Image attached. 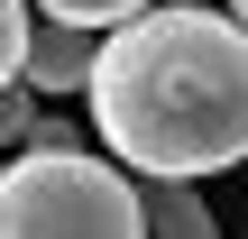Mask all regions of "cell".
I'll list each match as a JSON object with an SVG mask.
<instances>
[{"instance_id": "cell-1", "label": "cell", "mask_w": 248, "mask_h": 239, "mask_svg": "<svg viewBox=\"0 0 248 239\" xmlns=\"http://www.w3.org/2000/svg\"><path fill=\"white\" fill-rule=\"evenodd\" d=\"M92 129L138 175H230L248 166V18L147 0L138 18L101 28L92 55Z\"/></svg>"}, {"instance_id": "cell-2", "label": "cell", "mask_w": 248, "mask_h": 239, "mask_svg": "<svg viewBox=\"0 0 248 239\" xmlns=\"http://www.w3.org/2000/svg\"><path fill=\"white\" fill-rule=\"evenodd\" d=\"M138 221V166L74 147H9L0 166V239H129Z\"/></svg>"}, {"instance_id": "cell-3", "label": "cell", "mask_w": 248, "mask_h": 239, "mask_svg": "<svg viewBox=\"0 0 248 239\" xmlns=\"http://www.w3.org/2000/svg\"><path fill=\"white\" fill-rule=\"evenodd\" d=\"M92 55H101V28H83V18H46V28H28V64H18V83H37V92H83V83H92Z\"/></svg>"}, {"instance_id": "cell-4", "label": "cell", "mask_w": 248, "mask_h": 239, "mask_svg": "<svg viewBox=\"0 0 248 239\" xmlns=\"http://www.w3.org/2000/svg\"><path fill=\"white\" fill-rule=\"evenodd\" d=\"M138 221L156 239H212V203L193 193V175H138Z\"/></svg>"}, {"instance_id": "cell-5", "label": "cell", "mask_w": 248, "mask_h": 239, "mask_svg": "<svg viewBox=\"0 0 248 239\" xmlns=\"http://www.w3.org/2000/svg\"><path fill=\"white\" fill-rule=\"evenodd\" d=\"M37 138V83H0V147Z\"/></svg>"}, {"instance_id": "cell-6", "label": "cell", "mask_w": 248, "mask_h": 239, "mask_svg": "<svg viewBox=\"0 0 248 239\" xmlns=\"http://www.w3.org/2000/svg\"><path fill=\"white\" fill-rule=\"evenodd\" d=\"M147 0H37V18H83V28H120V18H138Z\"/></svg>"}, {"instance_id": "cell-7", "label": "cell", "mask_w": 248, "mask_h": 239, "mask_svg": "<svg viewBox=\"0 0 248 239\" xmlns=\"http://www.w3.org/2000/svg\"><path fill=\"white\" fill-rule=\"evenodd\" d=\"M28 64V0H0V83H18Z\"/></svg>"}, {"instance_id": "cell-8", "label": "cell", "mask_w": 248, "mask_h": 239, "mask_svg": "<svg viewBox=\"0 0 248 239\" xmlns=\"http://www.w3.org/2000/svg\"><path fill=\"white\" fill-rule=\"evenodd\" d=\"M28 147H74V120H55V111H37V138Z\"/></svg>"}, {"instance_id": "cell-9", "label": "cell", "mask_w": 248, "mask_h": 239, "mask_svg": "<svg viewBox=\"0 0 248 239\" xmlns=\"http://www.w3.org/2000/svg\"><path fill=\"white\" fill-rule=\"evenodd\" d=\"M230 9H239V18H248V0H230Z\"/></svg>"}]
</instances>
